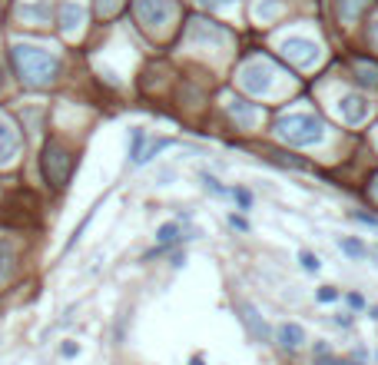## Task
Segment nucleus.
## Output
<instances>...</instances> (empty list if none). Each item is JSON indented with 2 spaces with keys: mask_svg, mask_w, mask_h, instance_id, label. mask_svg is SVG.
Segmentation results:
<instances>
[{
  "mask_svg": "<svg viewBox=\"0 0 378 365\" xmlns=\"http://www.w3.org/2000/svg\"><path fill=\"white\" fill-rule=\"evenodd\" d=\"M275 137L286 139L289 146H316L325 139V123L316 113H282L275 120Z\"/></svg>",
  "mask_w": 378,
  "mask_h": 365,
  "instance_id": "2",
  "label": "nucleus"
},
{
  "mask_svg": "<svg viewBox=\"0 0 378 365\" xmlns=\"http://www.w3.org/2000/svg\"><path fill=\"white\" fill-rule=\"evenodd\" d=\"M273 10H275V3H273V0H266V3L259 7V17H269V14H273Z\"/></svg>",
  "mask_w": 378,
  "mask_h": 365,
  "instance_id": "29",
  "label": "nucleus"
},
{
  "mask_svg": "<svg viewBox=\"0 0 378 365\" xmlns=\"http://www.w3.org/2000/svg\"><path fill=\"white\" fill-rule=\"evenodd\" d=\"M133 17L150 33H163L180 17V3L176 0H133Z\"/></svg>",
  "mask_w": 378,
  "mask_h": 365,
  "instance_id": "3",
  "label": "nucleus"
},
{
  "mask_svg": "<svg viewBox=\"0 0 378 365\" xmlns=\"http://www.w3.org/2000/svg\"><path fill=\"white\" fill-rule=\"evenodd\" d=\"M345 299H348V305H352V309H362V305H365V299L359 296V292H348Z\"/></svg>",
  "mask_w": 378,
  "mask_h": 365,
  "instance_id": "28",
  "label": "nucleus"
},
{
  "mask_svg": "<svg viewBox=\"0 0 378 365\" xmlns=\"http://www.w3.org/2000/svg\"><path fill=\"white\" fill-rule=\"evenodd\" d=\"M189 365H206V362H203L199 355H193V359H189Z\"/></svg>",
  "mask_w": 378,
  "mask_h": 365,
  "instance_id": "34",
  "label": "nucleus"
},
{
  "mask_svg": "<svg viewBox=\"0 0 378 365\" xmlns=\"http://www.w3.org/2000/svg\"><path fill=\"white\" fill-rule=\"evenodd\" d=\"M229 223H232V226H236V229H249V223H246V219H239V216H232Z\"/></svg>",
  "mask_w": 378,
  "mask_h": 365,
  "instance_id": "31",
  "label": "nucleus"
},
{
  "mask_svg": "<svg viewBox=\"0 0 378 365\" xmlns=\"http://www.w3.org/2000/svg\"><path fill=\"white\" fill-rule=\"evenodd\" d=\"M146 143H150V137H146V130H133V133H130V156H133V163H137L139 160V153L146 150Z\"/></svg>",
  "mask_w": 378,
  "mask_h": 365,
  "instance_id": "20",
  "label": "nucleus"
},
{
  "mask_svg": "<svg viewBox=\"0 0 378 365\" xmlns=\"http://www.w3.org/2000/svg\"><path fill=\"white\" fill-rule=\"evenodd\" d=\"M186 219L189 216H180V219H173V223H163V226L156 229V239H160V249H166L173 243H182V239H189V232H186Z\"/></svg>",
  "mask_w": 378,
  "mask_h": 365,
  "instance_id": "11",
  "label": "nucleus"
},
{
  "mask_svg": "<svg viewBox=\"0 0 378 365\" xmlns=\"http://www.w3.org/2000/svg\"><path fill=\"white\" fill-rule=\"evenodd\" d=\"M17 153H20V137H17L14 126L0 117V167H10Z\"/></svg>",
  "mask_w": 378,
  "mask_h": 365,
  "instance_id": "9",
  "label": "nucleus"
},
{
  "mask_svg": "<svg viewBox=\"0 0 378 365\" xmlns=\"http://www.w3.org/2000/svg\"><path fill=\"white\" fill-rule=\"evenodd\" d=\"M14 273H17V249L10 239H0V286L10 282Z\"/></svg>",
  "mask_w": 378,
  "mask_h": 365,
  "instance_id": "14",
  "label": "nucleus"
},
{
  "mask_svg": "<svg viewBox=\"0 0 378 365\" xmlns=\"http://www.w3.org/2000/svg\"><path fill=\"white\" fill-rule=\"evenodd\" d=\"M372 196H375V199H378V180H375V186H372Z\"/></svg>",
  "mask_w": 378,
  "mask_h": 365,
  "instance_id": "36",
  "label": "nucleus"
},
{
  "mask_svg": "<svg viewBox=\"0 0 378 365\" xmlns=\"http://www.w3.org/2000/svg\"><path fill=\"white\" fill-rule=\"evenodd\" d=\"M239 312H242V322H246V329L256 335L259 342H269V339H273V329H269V325L262 322V316L256 312V305L242 303V305H239Z\"/></svg>",
  "mask_w": 378,
  "mask_h": 365,
  "instance_id": "10",
  "label": "nucleus"
},
{
  "mask_svg": "<svg viewBox=\"0 0 378 365\" xmlns=\"http://www.w3.org/2000/svg\"><path fill=\"white\" fill-rule=\"evenodd\" d=\"M173 146V139H153V143H146V150L139 153V160H137V167H143V163H150L156 153H163V150H169Z\"/></svg>",
  "mask_w": 378,
  "mask_h": 365,
  "instance_id": "19",
  "label": "nucleus"
},
{
  "mask_svg": "<svg viewBox=\"0 0 378 365\" xmlns=\"http://www.w3.org/2000/svg\"><path fill=\"white\" fill-rule=\"evenodd\" d=\"M279 53L286 57L289 63H295L299 70H309V67H316L322 60V46L316 40H309V37H289L279 44Z\"/></svg>",
  "mask_w": 378,
  "mask_h": 365,
  "instance_id": "6",
  "label": "nucleus"
},
{
  "mask_svg": "<svg viewBox=\"0 0 378 365\" xmlns=\"http://www.w3.org/2000/svg\"><path fill=\"white\" fill-rule=\"evenodd\" d=\"M275 83V67L266 57H252L249 63H242L239 70V87L249 96H266Z\"/></svg>",
  "mask_w": 378,
  "mask_h": 365,
  "instance_id": "4",
  "label": "nucleus"
},
{
  "mask_svg": "<svg viewBox=\"0 0 378 365\" xmlns=\"http://www.w3.org/2000/svg\"><path fill=\"white\" fill-rule=\"evenodd\" d=\"M229 113H232V117H236V123H239V126H246V130H249V126H256L259 117H262V113H259V107L246 103V100H239V96H232V100H229Z\"/></svg>",
  "mask_w": 378,
  "mask_h": 365,
  "instance_id": "13",
  "label": "nucleus"
},
{
  "mask_svg": "<svg viewBox=\"0 0 378 365\" xmlns=\"http://www.w3.org/2000/svg\"><path fill=\"white\" fill-rule=\"evenodd\" d=\"M335 325H342V329H348V325H352V319H348V316H335Z\"/></svg>",
  "mask_w": 378,
  "mask_h": 365,
  "instance_id": "32",
  "label": "nucleus"
},
{
  "mask_svg": "<svg viewBox=\"0 0 378 365\" xmlns=\"http://www.w3.org/2000/svg\"><path fill=\"white\" fill-rule=\"evenodd\" d=\"M189 44H196V46H206V44H216V46H223V44H232V37H229L219 24H212V20H203V17H196L193 24H189Z\"/></svg>",
  "mask_w": 378,
  "mask_h": 365,
  "instance_id": "7",
  "label": "nucleus"
},
{
  "mask_svg": "<svg viewBox=\"0 0 378 365\" xmlns=\"http://www.w3.org/2000/svg\"><path fill=\"white\" fill-rule=\"evenodd\" d=\"M365 7H368V0H338V17H342V24L359 20Z\"/></svg>",
  "mask_w": 378,
  "mask_h": 365,
  "instance_id": "17",
  "label": "nucleus"
},
{
  "mask_svg": "<svg viewBox=\"0 0 378 365\" xmlns=\"http://www.w3.org/2000/svg\"><path fill=\"white\" fill-rule=\"evenodd\" d=\"M83 20H87V10H83L80 3L70 0V3H63L60 7V31L67 33V37H74V33L83 27Z\"/></svg>",
  "mask_w": 378,
  "mask_h": 365,
  "instance_id": "12",
  "label": "nucleus"
},
{
  "mask_svg": "<svg viewBox=\"0 0 378 365\" xmlns=\"http://www.w3.org/2000/svg\"><path fill=\"white\" fill-rule=\"evenodd\" d=\"M206 7H226V3H236V0H203Z\"/></svg>",
  "mask_w": 378,
  "mask_h": 365,
  "instance_id": "30",
  "label": "nucleus"
},
{
  "mask_svg": "<svg viewBox=\"0 0 378 365\" xmlns=\"http://www.w3.org/2000/svg\"><path fill=\"white\" fill-rule=\"evenodd\" d=\"M76 352H80V349H76V346H63V355H67V359H74Z\"/></svg>",
  "mask_w": 378,
  "mask_h": 365,
  "instance_id": "33",
  "label": "nucleus"
},
{
  "mask_svg": "<svg viewBox=\"0 0 378 365\" xmlns=\"http://www.w3.org/2000/svg\"><path fill=\"white\" fill-rule=\"evenodd\" d=\"M355 74H359V80H362L365 87H375L378 83V70L375 67H368V63H362V60L355 63Z\"/></svg>",
  "mask_w": 378,
  "mask_h": 365,
  "instance_id": "21",
  "label": "nucleus"
},
{
  "mask_svg": "<svg viewBox=\"0 0 378 365\" xmlns=\"http://www.w3.org/2000/svg\"><path fill=\"white\" fill-rule=\"evenodd\" d=\"M338 113H342V120H345L348 126H359V123L368 120L372 103H368L365 96H359V93H348V96H342V100H338Z\"/></svg>",
  "mask_w": 378,
  "mask_h": 365,
  "instance_id": "8",
  "label": "nucleus"
},
{
  "mask_svg": "<svg viewBox=\"0 0 378 365\" xmlns=\"http://www.w3.org/2000/svg\"><path fill=\"white\" fill-rule=\"evenodd\" d=\"M17 67V76L27 83V87H50L57 76H60V60L44 50V46H33V44H14L10 50Z\"/></svg>",
  "mask_w": 378,
  "mask_h": 365,
  "instance_id": "1",
  "label": "nucleus"
},
{
  "mask_svg": "<svg viewBox=\"0 0 378 365\" xmlns=\"http://www.w3.org/2000/svg\"><path fill=\"white\" fill-rule=\"evenodd\" d=\"M275 339H279L282 349L292 352V349H299V346L305 342V332H302V325H295V322H282L279 332H275Z\"/></svg>",
  "mask_w": 378,
  "mask_h": 365,
  "instance_id": "15",
  "label": "nucleus"
},
{
  "mask_svg": "<svg viewBox=\"0 0 378 365\" xmlns=\"http://www.w3.org/2000/svg\"><path fill=\"white\" fill-rule=\"evenodd\" d=\"M199 182H203V186L209 189L212 196H229V189H226V186H223V182L216 180V176H209V173H199Z\"/></svg>",
  "mask_w": 378,
  "mask_h": 365,
  "instance_id": "22",
  "label": "nucleus"
},
{
  "mask_svg": "<svg viewBox=\"0 0 378 365\" xmlns=\"http://www.w3.org/2000/svg\"><path fill=\"white\" fill-rule=\"evenodd\" d=\"M17 14H20V20H27V24H46L50 3H46V0H40V3H24Z\"/></svg>",
  "mask_w": 378,
  "mask_h": 365,
  "instance_id": "16",
  "label": "nucleus"
},
{
  "mask_svg": "<svg viewBox=\"0 0 378 365\" xmlns=\"http://www.w3.org/2000/svg\"><path fill=\"white\" fill-rule=\"evenodd\" d=\"M0 90H3V70H0Z\"/></svg>",
  "mask_w": 378,
  "mask_h": 365,
  "instance_id": "37",
  "label": "nucleus"
},
{
  "mask_svg": "<svg viewBox=\"0 0 378 365\" xmlns=\"http://www.w3.org/2000/svg\"><path fill=\"white\" fill-rule=\"evenodd\" d=\"M338 249H342L348 259H359V262L368 259V246H365L362 239H345V236H342V239H338Z\"/></svg>",
  "mask_w": 378,
  "mask_h": 365,
  "instance_id": "18",
  "label": "nucleus"
},
{
  "mask_svg": "<svg viewBox=\"0 0 378 365\" xmlns=\"http://www.w3.org/2000/svg\"><path fill=\"white\" fill-rule=\"evenodd\" d=\"M117 7H120V0H96V10H100V14H113V10H117Z\"/></svg>",
  "mask_w": 378,
  "mask_h": 365,
  "instance_id": "25",
  "label": "nucleus"
},
{
  "mask_svg": "<svg viewBox=\"0 0 378 365\" xmlns=\"http://www.w3.org/2000/svg\"><path fill=\"white\" fill-rule=\"evenodd\" d=\"M368 44L378 50V14L372 17V24H368Z\"/></svg>",
  "mask_w": 378,
  "mask_h": 365,
  "instance_id": "27",
  "label": "nucleus"
},
{
  "mask_svg": "<svg viewBox=\"0 0 378 365\" xmlns=\"http://www.w3.org/2000/svg\"><path fill=\"white\" fill-rule=\"evenodd\" d=\"M316 299H318V303H335V299H338V289H332V286H322V289L316 292Z\"/></svg>",
  "mask_w": 378,
  "mask_h": 365,
  "instance_id": "24",
  "label": "nucleus"
},
{
  "mask_svg": "<svg viewBox=\"0 0 378 365\" xmlns=\"http://www.w3.org/2000/svg\"><path fill=\"white\" fill-rule=\"evenodd\" d=\"M299 262H302L305 273H318V259H316V253H299Z\"/></svg>",
  "mask_w": 378,
  "mask_h": 365,
  "instance_id": "23",
  "label": "nucleus"
},
{
  "mask_svg": "<svg viewBox=\"0 0 378 365\" xmlns=\"http://www.w3.org/2000/svg\"><path fill=\"white\" fill-rule=\"evenodd\" d=\"M232 196H236V203H239L242 210H249V206H252V196H249L246 189H232Z\"/></svg>",
  "mask_w": 378,
  "mask_h": 365,
  "instance_id": "26",
  "label": "nucleus"
},
{
  "mask_svg": "<svg viewBox=\"0 0 378 365\" xmlns=\"http://www.w3.org/2000/svg\"><path fill=\"white\" fill-rule=\"evenodd\" d=\"M44 176L46 182H53V186H67L70 182V173H74V153L67 150L63 143H57V139H50L44 146Z\"/></svg>",
  "mask_w": 378,
  "mask_h": 365,
  "instance_id": "5",
  "label": "nucleus"
},
{
  "mask_svg": "<svg viewBox=\"0 0 378 365\" xmlns=\"http://www.w3.org/2000/svg\"><path fill=\"white\" fill-rule=\"evenodd\" d=\"M372 319L378 322V305H372Z\"/></svg>",
  "mask_w": 378,
  "mask_h": 365,
  "instance_id": "35",
  "label": "nucleus"
}]
</instances>
